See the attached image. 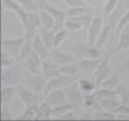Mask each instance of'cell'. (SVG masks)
Segmentation results:
<instances>
[{"label": "cell", "mask_w": 129, "mask_h": 121, "mask_svg": "<svg viewBox=\"0 0 129 121\" xmlns=\"http://www.w3.org/2000/svg\"><path fill=\"white\" fill-rule=\"evenodd\" d=\"M111 37V28L109 27V25L106 23L105 25H104L103 29L101 30V33L97 39V41L95 43V46L97 48H99V49H103L104 47L106 46L107 42L109 41V39Z\"/></svg>", "instance_id": "cell-24"}, {"label": "cell", "mask_w": 129, "mask_h": 121, "mask_svg": "<svg viewBox=\"0 0 129 121\" xmlns=\"http://www.w3.org/2000/svg\"><path fill=\"white\" fill-rule=\"evenodd\" d=\"M103 27H104V24H103L102 17L100 15L95 16L92 23L90 24V26L87 27V44L95 45Z\"/></svg>", "instance_id": "cell-9"}, {"label": "cell", "mask_w": 129, "mask_h": 121, "mask_svg": "<svg viewBox=\"0 0 129 121\" xmlns=\"http://www.w3.org/2000/svg\"><path fill=\"white\" fill-rule=\"evenodd\" d=\"M83 104L86 108H97L98 98H97V95H96L95 91L92 93L83 94Z\"/></svg>", "instance_id": "cell-40"}, {"label": "cell", "mask_w": 129, "mask_h": 121, "mask_svg": "<svg viewBox=\"0 0 129 121\" xmlns=\"http://www.w3.org/2000/svg\"><path fill=\"white\" fill-rule=\"evenodd\" d=\"M48 80L43 76L42 73L40 74H30L28 72L25 73L24 76V85H25L28 89L39 95H43L47 86Z\"/></svg>", "instance_id": "cell-2"}, {"label": "cell", "mask_w": 129, "mask_h": 121, "mask_svg": "<svg viewBox=\"0 0 129 121\" xmlns=\"http://www.w3.org/2000/svg\"><path fill=\"white\" fill-rule=\"evenodd\" d=\"M44 99L49 103L52 108L68 102L63 89H58V90L50 91L49 93H47L46 95H44Z\"/></svg>", "instance_id": "cell-17"}, {"label": "cell", "mask_w": 129, "mask_h": 121, "mask_svg": "<svg viewBox=\"0 0 129 121\" xmlns=\"http://www.w3.org/2000/svg\"><path fill=\"white\" fill-rule=\"evenodd\" d=\"M128 48H129V34L122 33L119 37L117 47L115 48V52L123 51V50L128 49Z\"/></svg>", "instance_id": "cell-35"}, {"label": "cell", "mask_w": 129, "mask_h": 121, "mask_svg": "<svg viewBox=\"0 0 129 121\" xmlns=\"http://www.w3.org/2000/svg\"><path fill=\"white\" fill-rule=\"evenodd\" d=\"M75 109H76L75 106H73V104L70 103V102H66V103L59 104V106L53 107L52 108V118L58 119L60 116L64 115L66 113H68L70 111H73Z\"/></svg>", "instance_id": "cell-28"}, {"label": "cell", "mask_w": 129, "mask_h": 121, "mask_svg": "<svg viewBox=\"0 0 129 121\" xmlns=\"http://www.w3.org/2000/svg\"><path fill=\"white\" fill-rule=\"evenodd\" d=\"M63 91L66 94L68 102L75 106V108L83 104V92L81 91V89L78 85V80L68 85L63 89Z\"/></svg>", "instance_id": "cell-4"}, {"label": "cell", "mask_w": 129, "mask_h": 121, "mask_svg": "<svg viewBox=\"0 0 129 121\" xmlns=\"http://www.w3.org/2000/svg\"><path fill=\"white\" fill-rule=\"evenodd\" d=\"M38 34L40 35L41 39L43 40V42L45 43L46 47L48 48V50L51 51L53 49V41H54V34L55 30H50L46 29L44 27H40L38 30Z\"/></svg>", "instance_id": "cell-23"}, {"label": "cell", "mask_w": 129, "mask_h": 121, "mask_svg": "<svg viewBox=\"0 0 129 121\" xmlns=\"http://www.w3.org/2000/svg\"><path fill=\"white\" fill-rule=\"evenodd\" d=\"M40 18H41V24L42 27L46 28V29H50V30H54L55 28V21L52 17V15L48 12L47 10L43 9L39 12Z\"/></svg>", "instance_id": "cell-25"}, {"label": "cell", "mask_w": 129, "mask_h": 121, "mask_svg": "<svg viewBox=\"0 0 129 121\" xmlns=\"http://www.w3.org/2000/svg\"><path fill=\"white\" fill-rule=\"evenodd\" d=\"M122 103L119 98H106V99H99L97 108L99 110H104L115 113V111L119 108V106Z\"/></svg>", "instance_id": "cell-21"}, {"label": "cell", "mask_w": 129, "mask_h": 121, "mask_svg": "<svg viewBox=\"0 0 129 121\" xmlns=\"http://www.w3.org/2000/svg\"><path fill=\"white\" fill-rule=\"evenodd\" d=\"M14 1H18V2H19V1H20V0H14Z\"/></svg>", "instance_id": "cell-52"}, {"label": "cell", "mask_w": 129, "mask_h": 121, "mask_svg": "<svg viewBox=\"0 0 129 121\" xmlns=\"http://www.w3.org/2000/svg\"><path fill=\"white\" fill-rule=\"evenodd\" d=\"M19 2L27 13H39L41 11L40 6L34 1V0H20Z\"/></svg>", "instance_id": "cell-39"}, {"label": "cell", "mask_w": 129, "mask_h": 121, "mask_svg": "<svg viewBox=\"0 0 129 121\" xmlns=\"http://www.w3.org/2000/svg\"><path fill=\"white\" fill-rule=\"evenodd\" d=\"M32 50H34L38 55L41 56L42 60L49 59L50 51L48 50V48L46 47L45 43L43 42V40L41 39L39 34L36 35V37L32 40Z\"/></svg>", "instance_id": "cell-19"}, {"label": "cell", "mask_w": 129, "mask_h": 121, "mask_svg": "<svg viewBox=\"0 0 129 121\" xmlns=\"http://www.w3.org/2000/svg\"><path fill=\"white\" fill-rule=\"evenodd\" d=\"M45 10H47L49 12L52 17L55 21V28L54 30H58V29H61L64 27V22L67 20V14L66 12H62V11H59V10H56L54 7L50 6V5H47L45 7Z\"/></svg>", "instance_id": "cell-20"}, {"label": "cell", "mask_w": 129, "mask_h": 121, "mask_svg": "<svg viewBox=\"0 0 129 121\" xmlns=\"http://www.w3.org/2000/svg\"><path fill=\"white\" fill-rule=\"evenodd\" d=\"M79 77L76 76H68V75H63V74H59L58 76H56L52 79H49L47 83L46 89H45V92L44 95H46L47 93H49L50 91L53 90H58V89H64L68 85L72 84L78 80Z\"/></svg>", "instance_id": "cell-5"}, {"label": "cell", "mask_w": 129, "mask_h": 121, "mask_svg": "<svg viewBox=\"0 0 129 121\" xmlns=\"http://www.w3.org/2000/svg\"><path fill=\"white\" fill-rule=\"evenodd\" d=\"M34 1L40 6V9L43 10L48 5V0H34Z\"/></svg>", "instance_id": "cell-48"}, {"label": "cell", "mask_w": 129, "mask_h": 121, "mask_svg": "<svg viewBox=\"0 0 129 121\" xmlns=\"http://www.w3.org/2000/svg\"><path fill=\"white\" fill-rule=\"evenodd\" d=\"M49 59L58 66H63V65H68V64L77 62L76 56L74 54L68 53V52H61L56 49H52L50 51Z\"/></svg>", "instance_id": "cell-13"}, {"label": "cell", "mask_w": 129, "mask_h": 121, "mask_svg": "<svg viewBox=\"0 0 129 121\" xmlns=\"http://www.w3.org/2000/svg\"><path fill=\"white\" fill-rule=\"evenodd\" d=\"M90 12V10L85 6H75V7H70L66 12L68 18H73V17H79V16L85 15Z\"/></svg>", "instance_id": "cell-37"}, {"label": "cell", "mask_w": 129, "mask_h": 121, "mask_svg": "<svg viewBox=\"0 0 129 121\" xmlns=\"http://www.w3.org/2000/svg\"><path fill=\"white\" fill-rule=\"evenodd\" d=\"M93 119L94 120H116V119H118V116H117V114H115V113H112V112L99 110V111L94 112Z\"/></svg>", "instance_id": "cell-33"}, {"label": "cell", "mask_w": 129, "mask_h": 121, "mask_svg": "<svg viewBox=\"0 0 129 121\" xmlns=\"http://www.w3.org/2000/svg\"><path fill=\"white\" fill-rule=\"evenodd\" d=\"M109 60H110V56H107L104 60H101L98 68L96 69L95 73L93 74L95 84L97 85L98 88L107 77H109L111 74H114V72L109 68Z\"/></svg>", "instance_id": "cell-8"}, {"label": "cell", "mask_w": 129, "mask_h": 121, "mask_svg": "<svg viewBox=\"0 0 129 121\" xmlns=\"http://www.w3.org/2000/svg\"><path fill=\"white\" fill-rule=\"evenodd\" d=\"M68 35V30L66 28H61L58 30H55L54 34V41H53V49H57V48L66 41Z\"/></svg>", "instance_id": "cell-31"}, {"label": "cell", "mask_w": 129, "mask_h": 121, "mask_svg": "<svg viewBox=\"0 0 129 121\" xmlns=\"http://www.w3.org/2000/svg\"><path fill=\"white\" fill-rule=\"evenodd\" d=\"M123 33H125V34H129V25H128V26L123 30Z\"/></svg>", "instance_id": "cell-51"}, {"label": "cell", "mask_w": 129, "mask_h": 121, "mask_svg": "<svg viewBox=\"0 0 129 121\" xmlns=\"http://www.w3.org/2000/svg\"><path fill=\"white\" fill-rule=\"evenodd\" d=\"M78 85L81 89V91L83 92V94H87V93H92L94 91H96V89L98 88L97 85L95 84V80L90 79L86 76H82V77H79L78 79Z\"/></svg>", "instance_id": "cell-26"}, {"label": "cell", "mask_w": 129, "mask_h": 121, "mask_svg": "<svg viewBox=\"0 0 129 121\" xmlns=\"http://www.w3.org/2000/svg\"><path fill=\"white\" fill-rule=\"evenodd\" d=\"M38 114V106H30L24 109L19 120H36Z\"/></svg>", "instance_id": "cell-34"}, {"label": "cell", "mask_w": 129, "mask_h": 121, "mask_svg": "<svg viewBox=\"0 0 129 121\" xmlns=\"http://www.w3.org/2000/svg\"><path fill=\"white\" fill-rule=\"evenodd\" d=\"M120 76L119 74H111L109 77H107L104 82L99 86V88H104V89H109V90H116L118 86L120 85Z\"/></svg>", "instance_id": "cell-29"}, {"label": "cell", "mask_w": 129, "mask_h": 121, "mask_svg": "<svg viewBox=\"0 0 129 121\" xmlns=\"http://www.w3.org/2000/svg\"><path fill=\"white\" fill-rule=\"evenodd\" d=\"M24 42H25V37L3 40V41L1 42V47H2V50L9 52L11 55L14 56L15 59L18 60Z\"/></svg>", "instance_id": "cell-7"}, {"label": "cell", "mask_w": 129, "mask_h": 121, "mask_svg": "<svg viewBox=\"0 0 129 121\" xmlns=\"http://www.w3.org/2000/svg\"><path fill=\"white\" fill-rule=\"evenodd\" d=\"M74 50L81 54L82 59H100L101 56V49L97 48L95 45L77 44Z\"/></svg>", "instance_id": "cell-14"}, {"label": "cell", "mask_w": 129, "mask_h": 121, "mask_svg": "<svg viewBox=\"0 0 129 121\" xmlns=\"http://www.w3.org/2000/svg\"><path fill=\"white\" fill-rule=\"evenodd\" d=\"M74 112H75V110L70 111V112L66 113L64 115L60 116L58 119H59V120H76V119H77V116H76V114H75Z\"/></svg>", "instance_id": "cell-46"}, {"label": "cell", "mask_w": 129, "mask_h": 121, "mask_svg": "<svg viewBox=\"0 0 129 121\" xmlns=\"http://www.w3.org/2000/svg\"><path fill=\"white\" fill-rule=\"evenodd\" d=\"M64 28L68 31H72V33H77V31L83 29L82 26L80 25L78 22H76L75 20L71 19V18H67L66 22H64Z\"/></svg>", "instance_id": "cell-43"}, {"label": "cell", "mask_w": 129, "mask_h": 121, "mask_svg": "<svg viewBox=\"0 0 129 121\" xmlns=\"http://www.w3.org/2000/svg\"><path fill=\"white\" fill-rule=\"evenodd\" d=\"M115 91L121 102L123 104H126V106H129V88L120 84Z\"/></svg>", "instance_id": "cell-32"}, {"label": "cell", "mask_w": 129, "mask_h": 121, "mask_svg": "<svg viewBox=\"0 0 129 121\" xmlns=\"http://www.w3.org/2000/svg\"><path fill=\"white\" fill-rule=\"evenodd\" d=\"M106 0H84V2L86 4H90L92 6H95V7H99L101 5H104Z\"/></svg>", "instance_id": "cell-47"}, {"label": "cell", "mask_w": 129, "mask_h": 121, "mask_svg": "<svg viewBox=\"0 0 129 121\" xmlns=\"http://www.w3.org/2000/svg\"><path fill=\"white\" fill-rule=\"evenodd\" d=\"M42 26L41 18H40L39 13H28V19H27V25L24 28L25 29V37L26 39L34 40L36 35L38 34L39 28Z\"/></svg>", "instance_id": "cell-10"}, {"label": "cell", "mask_w": 129, "mask_h": 121, "mask_svg": "<svg viewBox=\"0 0 129 121\" xmlns=\"http://www.w3.org/2000/svg\"><path fill=\"white\" fill-rule=\"evenodd\" d=\"M71 19H73L75 20L76 22H78L80 25L82 26V28H87L88 26H90V24L92 23L94 17L91 15V14H85V15H82V16H79V17H73V18H71Z\"/></svg>", "instance_id": "cell-41"}, {"label": "cell", "mask_w": 129, "mask_h": 121, "mask_svg": "<svg viewBox=\"0 0 129 121\" xmlns=\"http://www.w3.org/2000/svg\"><path fill=\"white\" fill-rule=\"evenodd\" d=\"M24 69V68H23ZM23 69L19 66H12L10 68L2 69V76H1V83L2 86L6 87H18L20 82L24 79L25 72H23Z\"/></svg>", "instance_id": "cell-1"}, {"label": "cell", "mask_w": 129, "mask_h": 121, "mask_svg": "<svg viewBox=\"0 0 129 121\" xmlns=\"http://www.w3.org/2000/svg\"><path fill=\"white\" fill-rule=\"evenodd\" d=\"M122 1H123L124 6L126 7V10L129 11V0H122Z\"/></svg>", "instance_id": "cell-50"}, {"label": "cell", "mask_w": 129, "mask_h": 121, "mask_svg": "<svg viewBox=\"0 0 129 121\" xmlns=\"http://www.w3.org/2000/svg\"><path fill=\"white\" fill-rule=\"evenodd\" d=\"M52 118V107L45 99L38 106L36 120H49Z\"/></svg>", "instance_id": "cell-22"}, {"label": "cell", "mask_w": 129, "mask_h": 121, "mask_svg": "<svg viewBox=\"0 0 129 121\" xmlns=\"http://www.w3.org/2000/svg\"><path fill=\"white\" fill-rule=\"evenodd\" d=\"M41 73L43 74V76L47 79H52L56 76H58L60 74L59 72V66L56 65L54 62H52L50 59H45L42 60V72Z\"/></svg>", "instance_id": "cell-16"}, {"label": "cell", "mask_w": 129, "mask_h": 121, "mask_svg": "<svg viewBox=\"0 0 129 121\" xmlns=\"http://www.w3.org/2000/svg\"><path fill=\"white\" fill-rule=\"evenodd\" d=\"M59 72H60V74L68 75V76H76V77H80V75H81L77 62L72 63V64H68V65L59 66Z\"/></svg>", "instance_id": "cell-27"}, {"label": "cell", "mask_w": 129, "mask_h": 121, "mask_svg": "<svg viewBox=\"0 0 129 121\" xmlns=\"http://www.w3.org/2000/svg\"><path fill=\"white\" fill-rule=\"evenodd\" d=\"M120 0H106L105 3L103 5V11H104V16L107 18L108 16L115 11L117 5L119 4Z\"/></svg>", "instance_id": "cell-42"}, {"label": "cell", "mask_w": 129, "mask_h": 121, "mask_svg": "<svg viewBox=\"0 0 129 121\" xmlns=\"http://www.w3.org/2000/svg\"><path fill=\"white\" fill-rule=\"evenodd\" d=\"M126 12H127V10H126V7L123 4V1H122V0H120V2L117 5V7L115 9V11L106 18L107 19V24L109 25V27L111 28V37H115L116 27L118 25L119 21L121 20V18L123 17Z\"/></svg>", "instance_id": "cell-12"}, {"label": "cell", "mask_w": 129, "mask_h": 121, "mask_svg": "<svg viewBox=\"0 0 129 121\" xmlns=\"http://www.w3.org/2000/svg\"><path fill=\"white\" fill-rule=\"evenodd\" d=\"M17 96V87H6L1 88V107L10 108L12 102Z\"/></svg>", "instance_id": "cell-18"}, {"label": "cell", "mask_w": 129, "mask_h": 121, "mask_svg": "<svg viewBox=\"0 0 129 121\" xmlns=\"http://www.w3.org/2000/svg\"><path fill=\"white\" fill-rule=\"evenodd\" d=\"M17 96L25 104V107L39 106L44 100L43 95H39L35 93L30 89H28L25 85H19L17 87Z\"/></svg>", "instance_id": "cell-3"}, {"label": "cell", "mask_w": 129, "mask_h": 121, "mask_svg": "<svg viewBox=\"0 0 129 121\" xmlns=\"http://www.w3.org/2000/svg\"><path fill=\"white\" fill-rule=\"evenodd\" d=\"M101 60L100 59H81L77 62L79 70L81 75L88 76L91 74H94L96 69L98 68Z\"/></svg>", "instance_id": "cell-15"}, {"label": "cell", "mask_w": 129, "mask_h": 121, "mask_svg": "<svg viewBox=\"0 0 129 121\" xmlns=\"http://www.w3.org/2000/svg\"><path fill=\"white\" fill-rule=\"evenodd\" d=\"M123 68H124V70H125L126 72H128V73H129V59L126 60V61L124 62V64H123Z\"/></svg>", "instance_id": "cell-49"}, {"label": "cell", "mask_w": 129, "mask_h": 121, "mask_svg": "<svg viewBox=\"0 0 129 121\" xmlns=\"http://www.w3.org/2000/svg\"><path fill=\"white\" fill-rule=\"evenodd\" d=\"M23 68L30 74H40L42 72V59L35 51L23 62Z\"/></svg>", "instance_id": "cell-11"}, {"label": "cell", "mask_w": 129, "mask_h": 121, "mask_svg": "<svg viewBox=\"0 0 129 121\" xmlns=\"http://www.w3.org/2000/svg\"><path fill=\"white\" fill-rule=\"evenodd\" d=\"M18 60L15 59L13 55H11L9 52H6L4 50L1 51V68L5 69V68H10L12 66L15 65V63Z\"/></svg>", "instance_id": "cell-36"}, {"label": "cell", "mask_w": 129, "mask_h": 121, "mask_svg": "<svg viewBox=\"0 0 129 121\" xmlns=\"http://www.w3.org/2000/svg\"><path fill=\"white\" fill-rule=\"evenodd\" d=\"M2 6L6 11H11L14 14H16V16L18 17L21 24L23 25V27L24 28L26 27L27 19H28V13L23 9L22 5L20 4V2L14 1V0H2Z\"/></svg>", "instance_id": "cell-6"}, {"label": "cell", "mask_w": 129, "mask_h": 121, "mask_svg": "<svg viewBox=\"0 0 129 121\" xmlns=\"http://www.w3.org/2000/svg\"><path fill=\"white\" fill-rule=\"evenodd\" d=\"M0 118L1 120H12L14 119V116L12 114V111L10 108L6 107H1V113H0Z\"/></svg>", "instance_id": "cell-44"}, {"label": "cell", "mask_w": 129, "mask_h": 121, "mask_svg": "<svg viewBox=\"0 0 129 121\" xmlns=\"http://www.w3.org/2000/svg\"><path fill=\"white\" fill-rule=\"evenodd\" d=\"M61 1L66 4L69 9L70 7H75V6H85L86 5L84 0H61Z\"/></svg>", "instance_id": "cell-45"}, {"label": "cell", "mask_w": 129, "mask_h": 121, "mask_svg": "<svg viewBox=\"0 0 129 121\" xmlns=\"http://www.w3.org/2000/svg\"><path fill=\"white\" fill-rule=\"evenodd\" d=\"M32 51H34L32 50V40L25 38V42H24V44L22 46V49L20 51L18 62H24L30 55V53Z\"/></svg>", "instance_id": "cell-30"}, {"label": "cell", "mask_w": 129, "mask_h": 121, "mask_svg": "<svg viewBox=\"0 0 129 121\" xmlns=\"http://www.w3.org/2000/svg\"><path fill=\"white\" fill-rule=\"evenodd\" d=\"M129 25V11H127L124 16L122 18H121V20L119 21L118 25L116 27V31H115V37H118L120 36L121 34L123 33V30Z\"/></svg>", "instance_id": "cell-38"}]
</instances>
